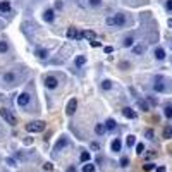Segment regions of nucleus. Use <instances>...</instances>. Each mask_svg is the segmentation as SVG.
<instances>
[{"instance_id": "79ce46f5", "label": "nucleus", "mask_w": 172, "mask_h": 172, "mask_svg": "<svg viewBox=\"0 0 172 172\" xmlns=\"http://www.w3.org/2000/svg\"><path fill=\"white\" fill-rule=\"evenodd\" d=\"M169 26H171V28H172V19H169Z\"/></svg>"}, {"instance_id": "72a5a7b5", "label": "nucleus", "mask_w": 172, "mask_h": 172, "mask_svg": "<svg viewBox=\"0 0 172 172\" xmlns=\"http://www.w3.org/2000/svg\"><path fill=\"white\" fill-rule=\"evenodd\" d=\"M100 2H102V0H89V4H91V5H93V7L100 5Z\"/></svg>"}, {"instance_id": "f03ea898", "label": "nucleus", "mask_w": 172, "mask_h": 172, "mask_svg": "<svg viewBox=\"0 0 172 172\" xmlns=\"http://www.w3.org/2000/svg\"><path fill=\"white\" fill-rule=\"evenodd\" d=\"M45 126H47V124L43 122V121H33V122H29L26 126V129L29 131V133H41V131L45 129Z\"/></svg>"}, {"instance_id": "ddd939ff", "label": "nucleus", "mask_w": 172, "mask_h": 172, "mask_svg": "<svg viewBox=\"0 0 172 172\" xmlns=\"http://www.w3.org/2000/svg\"><path fill=\"white\" fill-rule=\"evenodd\" d=\"M54 10H52V9H48V10H45V14H43V19L47 21V22H52V21H54Z\"/></svg>"}, {"instance_id": "e433bc0d", "label": "nucleus", "mask_w": 172, "mask_h": 172, "mask_svg": "<svg viewBox=\"0 0 172 172\" xmlns=\"http://www.w3.org/2000/svg\"><path fill=\"white\" fill-rule=\"evenodd\" d=\"M43 167H45V169H47V171H52V169H54V167H52V164H50V162H47V164L43 165Z\"/></svg>"}, {"instance_id": "5701e85b", "label": "nucleus", "mask_w": 172, "mask_h": 172, "mask_svg": "<svg viewBox=\"0 0 172 172\" xmlns=\"http://www.w3.org/2000/svg\"><path fill=\"white\" fill-rule=\"evenodd\" d=\"M102 88H103V89H110V88H112V81L105 79V81L102 83Z\"/></svg>"}, {"instance_id": "a19ab883", "label": "nucleus", "mask_w": 172, "mask_h": 172, "mask_svg": "<svg viewBox=\"0 0 172 172\" xmlns=\"http://www.w3.org/2000/svg\"><path fill=\"white\" fill-rule=\"evenodd\" d=\"M67 172H76V171H74V167H71V169H67Z\"/></svg>"}, {"instance_id": "7c9ffc66", "label": "nucleus", "mask_w": 172, "mask_h": 172, "mask_svg": "<svg viewBox=\"0 0 172 172\" xmlns=\"http://www.w3.org/2000/svg\"><path fill=\"white\" fill-rule=\"evenodd\" d=\"M153 167H155L153 164H144V165H143V169H144V171H153Z\"/></svg>"}, {"instance_id": "c85d7f7f", "label": "nucleus", "mask_w": 172, "mask_h": 172, "mask_svg": "<svg viewBox=\"0 0 172 172\" xmlns=\"http://www.w3.org/2000/svg\"><path fill=\"white\" fill-rule=\"evenodd\" d=\"M165 117H172V107H165Z\"/></svg>"}, {"instance_id": "f704fd0d", "label": "nucleus", "mask_w": 172, "mask_h": 172, "mask_svg": "<svg viewBox=\"0 0 172 172\" xmlns=\"http://www.w3.org/2000/svg\"><path fill=\"white\" fill-rule=\"evenodd\" d=\"M12 79H14V74H5V81H9V83H10Z\"/></svg>"}, {"instance_id": "f8f14e48", "label": "nucleus", "mask_w": 172, "mask_h": 172, "mask_svg": "<svg viewBox=\"0 0 172 172\" xmlns=\"http://www.w3.org/2000/svg\"><path fill=\"white\" fill-rule=\"evenodd\" d=\"M0 12H4V14L10 12V4H9L7 0H4V2H0Z\"/></svg>"}, {"instance_id": "cd10ccee", "label": "nucleus", "mask_w": 172, "mask_h": 172, "mask_svg": "<svg viewBox=\"0 0 172 172\" xmlns=\"http://www.w3.org/2000/svg\"><path fill=\"white\" fill-rule=\"evenodd\" d=\"M127 164H129V158H127V157L121 158V165H122V167H127Z\"/></svg>"}, {"instance_id": "6ab92c4d", "label": "nucleus", "mask_w": 172, "mask_h": 172, "mask_svg": "<svg viewBox=\"0 0 172 172\" xmlns=\"http://www.w3.org/2000/svg\"><path fill=\"white\" fill-rule=\"evenodd\" d=\"M84 62H86V57H84V55H79V57H76V66H77V67L84 66Z\"/></svg>"}, {"instance_id": "20e7f679", "label": "nucleus", "mask_w": 172, "mask_h": 172, "mask_svg": "<svg viewBox=\"0 0 172 172\" xmlns=\"http://www.w3.org/2000/svg\"><path fill=\"white\" fill-rule=\"evenodd\" d=\"M43 83H45V86H47L48 89H55V88H57V84H59L57 77H54V76H47Z\"/></svg>"}, {"instance_id": "c9c22d12", "label": "nucleus", "mask_w": 172, "mask_h": 172, "mask_svg": "<svg viewBox=\"0 0 172 172\" xmlns=\"http://www.w3.org/2000/svg\"><path fill=\"white\" fill-rule=\"evenodd\" d=\"M143 50H144L143 47H136V48H134V54H141V52H143Z\"/></svg>"}, {"instance_id": "9d476101", "label": "nucleus", "mask_w": 172, "mask_h": 172, "mask_svg": "<svg viewBox=\"0 0 172 172\" xmlns=\"http://www.w3.org/2000/svg\"><path fill=\"white\" fill-rule=\"evenodd\" d=\"M66 34H67L69 40H79V33H77V29H76V28H69Z\"/></svg>"}, {"instance_id": "473e14b6", "label": "nucleus", "mask_w": 172, "mask_h": 172, "mask_svg": "<svg viewBox=\"0 0 172 172\" xmlns=\"http://www.w3.org/2000/svg\"><path fill=\"white\" fill-rule=\"evenodd\" d=\"M165 9H167V10H172V0H167V4H165Z\"/></svg>"}, {"instance_id": "1a4fd4ad", "label": "nucleus", "mask_w": 172, "mask_h": 172, "mask_svg": "<svg viewBox=\"0 0 172 172\" xmlns=\"http://www.w3.org/2000/svg\"><path fill=\"white\" fill-rule=\"evenodd\" d=\"M17 103H19L21 107L28 105V103H29V95H28V93H21V95L17 96Z\"/></svg>"}, {"instance_id": "b1692460", "label": "nucleus", "mask_w": 172, "mask_h": 172, "mask_svg": "<svg viewBox=\"0 0 172 172\" xmlns=\"http://www.w3.org/2000/svg\"><path fill=\"white\" fill-rule=\"evenodd\" d=\"M143 150H144V144L143 143H138L136 144V153H138V155H141V153H143Z\"/></svg>"}, {"instance_id": "423d86ee", "label": "nucleus", "mask_w": 172, "mask_h": 172, "mask_svg": "<svg viewBox=\"0 0 172 172\" xmlns=\"http://www.w3.org/2000/svg\"><path fill=\"white\" fill-rule=\"evenodd\" d=\"M76 107H77V100H76V98H72V100L67 103V109H66L67 115H72V114H74V112H76Z\"/></svg>"}, {"instance_id": "4be33fe9", "label": "nucleus", "mask_w": 172, "mask_h": 172, "mask_svg": "<svg viewBox=\"0 0 172 172\" xmlns=\"http://www.w3.org/2000/svg\"><path fill=\"white\" fill-rule=\"evenodd\" d=\"M134 43V40H133V36H127V38H124V47H131Z\"/></svg>"}, {"instance_id": "393cba45", "label": "nucleus", "mask_w": 172, "mask_h": 172, "mask_svg": "<svg viewBox=\"0 0 172 172\" xmlns=\"http://www.w3.org/2000/svg\"><path fill=\"white\" fill-rule=\"evenodd\" d=\"M134 143H136V138L133 136V134H131V136H127V146H133Z\"/></svg>"}, {"instance_id": "a878e982", "label": "nucleus", "mask_w": 172, "mask_h": 172, "mask_svg": "<svg viewBox=\"0 0 172 172\" xmlns=\"http://www.w3.org/2000/svg\"><path fill=\"white\" fill-rule=\"evenodd\" d=\"M81 160H83V162H88V160H89V153H88V151H83V153H81Z\"/></svg>"}, {"instance_id": "dca6fc26", "label": "nucleus", "mask_w": 172, "mask_h": 172, "mask_svg": "<svg viewBox=\"0 0 172 172\" xmlns=\"http://www.w3.org/2000/svg\"><path fill=\"white\" fill-rule=\"evenodd\" d=\"M155 57H157L158 60H164L165 59V50L164 48H157V50H155Z\"/></svg>"}, {"instance_id": "412c9836", "label": "nucleus", "mask_w": 172, "mask_h": 172, "mask_svg": "<svg viewBox=\"0 0 172 172\" xmlns=\"http://www.w3.org/2000/svg\"><path fill=\"white\" fill-rule=\"evenodd\" d=\"M95 133L96 134H103V133H105V126H103V124H96Z\"/></svg>"}, {"instance_id": "7ed1b4c3", "label": "nucleus", "mask_w": 172, "mask_h": 172, "mask_svg": "<svg viewBox=\"0 0 172 172\" xmlns=\"http://www.w3.org/2000/svg\"><path fill=\"white\" fill-rule=\"evenodd\" d=\"M0 117H2V119H4L7 124H10V126H16V115H14L10 110L2 109V110H0Z\"/></svg>"}, {"instance_id": "ea45409f", "label": "nucleus", "mask_w": 172, "mask_h": 172, "mask_svg": "<svg viewBox=\"0 0 172 172\" xmlns=\"http://www.w3.org/2000/svg\"><path fill=\"white\" fill-rule=\"evenodd\" d=\"M157 172H165V167H158Z\"/></svg>"}, {"instance_id": "39448f33", "label": "nucleus", "mask_w": 172, "mask_h": 172, "mask_svg": "<svg viewBox=\"0 0 172 172\" xmlns=\"http://www.w3.org/2000/svg\"><path fill=\"white\" fill-rule=\"evenodd\" d=\"M153 88H155V91H165V83H164V77L162 76H158V77H155V84H153Z\"/></svg>"}, {"instance_id": "4c0bfd02", "label": "nucleus", "mask_w": 172, "mask_h": 172, "mask_svg": "<svg viewBox=\"0 0 172 172\" xmlns=\"http://www.w3.org/2000/svg\"><path fill=\"white\" fill-rule=\"evenodd\" d=\"M91 47H100V41L93 40V41H91Z\"/></svg>"}, {"instance_id": "2eb2a0df", "label": "nucleus", "mask_w": 172, "mask_h": 172, "mask_svg": "<svg viewBox=\"0 0 172 172\" xmlns=\"http://www.w3.org/2000/svg\"><path fill=\"white\" fill-rule=\"evenodd\" d=\"M164 138L165 139H171L172 138V126H165L164 127Z\"/></svg>"}, {"instance_id": "a211bd4d", "label": "nucleus", "mask_w": 172, "mask_h": 172, "mask_svg": "<svg viewBox=\"0 0 172 172\" xmlns=\"http://www.w3.org/2000/svg\"><path fill=\"white\" fill-rule=\"evenodd\" d=\"M105 129H109V131L115 129V121H114V119H109V121L105 122Z\"/></svg>"}, {"instance_id": "f257e3e1", "label": "nucleus", "mask_w": 172, "mask_h": 172, "mask_svg": "<svg viewBox=\"0 0 172 172\" xmlns=\"http://www.w3.org/2000/svg\"><path fill=\"white\" fill-rule=\"evenodd\" d=\"M107 24H109V26H124V24H126V16L121 12L115 14V16H112V17L107 19Z\"/></svg>"}, {"instance_id": "9b49d317", "label": "nucleus", "mask_w": 172, "mask_h": 172, "mask_svg": "<svg viewBox=\"0 0 172 172\" xmlns=\"http://www.w3.org/2000/svg\"><path fill=\"white\" fill-rule=\"evenodd\" d=\"M69 144V139L67 138H60L59 141H57V144H55V151H60L64 146H67Z\"/></svg>"}, {"instance_id": "bb28decb", "label": "nucleus", "mask_w": 172, "mask_h": 172, "mask_svg": "<svg viewBox=\"0 0 172 172\" xmlns=\"http://www.w3.org/2000/svg\"><path fill=\"white\" fill-rule=\"evenodd\" d=\"M144 136L148 138V139H153V131H151V129H146V131H144Z\"/></svg>"}, {"instance_id": "0eeeda50", "label": "nucleus", "mask_w": 172, "mask_h": 172, "mask_svg": "<svg viewBox=\"0 0 172 172\" xmlns=\"http://www.w3.org/2000/svg\"><path fill=\"white\" fill-rule=\"evenodd\" d=\"M79 38H86V40L93 41V40H96V34H95V31L88 29V31H83V33H79Z\"/></svg>"}, {"instance_id": "6e6552de", "label": "nucleus", "mask_w": 172, "mask_h": 172, "mask_svg": "<svg viewBox=\"0 0 172 172\" xmlns=\"http://www.w3.org/2000/svg\"><path fill=\"white\" fill-rule=\"evenodd\" d=\"M122 115L127 117V119H136L138 114H136L133 109H131V107H126V109H122Z\"/></svg>"}, {"instance_id": "4468645a", "label": "nucleus", "mask_w": 172, "mask_h": 172, "mask_svg": "<svg viewBox=\"0 0 172 172\" xmlns=\"http://www.w3.org/2000/svg\"><path fill=\"white\" fill-rule=\"evenodd\" d=\"M121 146H122V143H121V139H119V138L112 141V151H121Z\"/></svg>"}, {"instance_id": "c756f323", "label": "nucleus", "mask_w": 172, "mask_h": 172, "mask_svg": "<svg viewBox=\"0 0 172 172\" xmlns=\"http://www.w3.org/2000/svg\"><path fill=\"white\" fill-rule=\"evenodd\" d=\"M0 52H7V43L5 41H0Z\"/></svg>"}, {"instance_id": "58836bf2", "label": "nucleus", "mask_w": 172, "mask_h": 172, "mask_svg": "<svg viewBox=\"0 0 172 172\" xmlns=\"http://www.w3.org/2000/svg\"><path fill=\"white\" fill-rule=\"evenodd\" d=\"M112 50H114V48H112V47H105V54H110Z\"/></svg>"}, {"instance_id": "f3484780", "label": "nucleus", "mask_w": 172, "mask_h": 172, "mask_svg": "<svg viewBox=\"0 0 172 172\" xmlns=\"http://www.w3.org/2000/svg\"><path fill=\"white\" fill-rule=\"evenodd\" d=\"M47 55H48V52L45 48H38L36 50V57H40V59H47Z\"/></svg>"}, {"instance_id": "aec40b11", "label": "nucleus", "mask_w": 172, "mask_h": 172, "mask_svg": "<svg viewBox=\"0 0 172 172\" xmlns=\"http://www.w3.org/2000/svg\"><path fill=\"white\" fill-rule=\"evenodd\" d=\"M83 172H95V165H93V164L83 165Z\"/></svg>"}, {"instance_id": "2f4dec72", "label": "nucleus", "mask_w": 172, "mask_h": 172, "mask_svg": "<svg viewBox=\"0 0 172 172\" xmlns=\"http://www.w3.org/2000/svg\"><path fill=\"white\" fill-rule=\"evenodd\" d=\"M138 105H139V107H141V109H143L144 112L148 110V105H146V103H144V102H138Z\"/></svg>"}]
</instances>
